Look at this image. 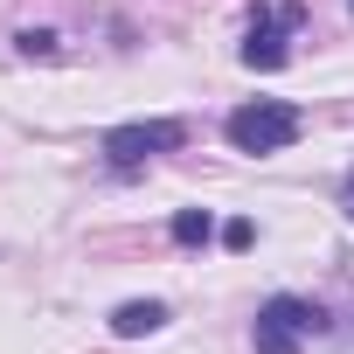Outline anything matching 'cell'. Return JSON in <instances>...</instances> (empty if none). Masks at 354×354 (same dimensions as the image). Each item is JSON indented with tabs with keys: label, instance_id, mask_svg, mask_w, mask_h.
<instances>
[{
	"label": "cell",
	"instance_id": "obj_1",
	"mask_svg": "<svg viewBox=\"0 0 354 354\" xmlns=\"http://www.w3.org/2000/svg\"><path fill=\"white\" fill-rule=\"evenodd\" d=\"M299 132H306V111L285 104V97H257V104L230 111V146L236 153H285Z\"/></svg>",
	"mask_w": 354,
	"mask_h": 354
},
{
	"label": "cell",
	"instance_id": "obj_2",
	"mask_svg": "<svg viewBox=\"0 0 354 354\" xmlns=\"http://www.w3.org/2000/svg\"><path fill=\"white\" fill-rule=\"evenodd\" d=\"M313 333H326V313H319L313 299H292V292L264 299V306H257V326H250L257 354H299Z\"/></svg>",
	"mask_w": 354,
	"mask_h": 354
},
{
	"label": "cell",
	"instance_id": "obj_3",
	"mask_svg": "<svg viewBox=\"0 0 354 354\" xmlns=\"http://www.w3.org/2000/svg\"><path fill=\"white\" fill-rule=\"evenodd\" d=\"M181 146H188V125H181V118H139V125H111V132H104V160H111L118 174L146 167L153 153H181Z\"/></svg>",
	"mask_w": 354,
	"mask_h": 354
},
{
	"label": "cell",
	"instance_id": "obj_4",
	"mask_svg": "<svg viewBox=\"0 0 354 354\" xmlns=\"http://www.w3.org/2000/svg\"><path fill=\"white\" fill-rule=\"evenodd\" d=\"M306 21V8H299V0H285V8H257L250 15V42H243V63L250 70H285L292 63V28Z\"/></svg>",
	"mask_w": 354,
	"mask_h": 354
},
{
	"label": "cell",
	"instance_id": "obj_5",
	"mask_svg": "<svg viewBox=\"0 0 354 354\" xmlns=\"http://www.w3.org/2000/svg\"><path fill=\"white\" fill-rule=\"evenodd\" d=\"M167 326V306L160 299H125L118 313H111V333L118 340H146V333H160Z\"/></svg>",
	"mask_w": 354,
	"mask_h": 354
},
{
	"label": "cell",
	"instance_id": "obj_6",
	"mask_svg": "<svg viewBox=\"0 0 354 354\" xmlns=\"http://www.w3.org/2000/svg\"><path fill=\"white\" fill-rule=\"evenodd\" d=\"M209 236H216L209 209H181V216H174V243H181V250H202Z\"/></svg>",
	"mask_w": 354,
	"mask_h": 354
},
{
	"label": "cell",
	"instance_id": "obj_7",
	"mask_svg": "<svg viewBox=\"0 0 354 354\" xmlns=\"http://www.w3.org/2000/svg\"><path fill=\"white\" fill-rule=\"evenodd\" d=\"M56 49H63L56 28H21V35H15V56H28V63H49Z\"/></svg>",
	"mask_w": 354,
	"mask_h": 354
},
{
	"label": "cell",
	"instance_id": "obj_8",
	"mask_svg": "<svg viewBox=\"0 0 354 354\" xmlns=\"http://www.w3.org/2000/svg\"><path fill=\"white\" fill-rule=\"evenodd\" d=\"M223 243H230V250H250V243H257V223H230Z\"/></svg>",
	"mask_w": 354,
	"mask_h": 354
},
{
	"label": "cell",
	"instance_id": "obj_9",
	"mask_svg": "<svg viewBox=\"0 0 354 354\" xmlns=\"http://www.w3.org/2000/svg\"><path fill=\"white\" fill-rule=\"evenodd\" d=\"M340 195H347V216H354V174H347V188H340Z\"/></svg>",
	"mask_w": 354,
	"mask_h": 354
}]
</instances>
